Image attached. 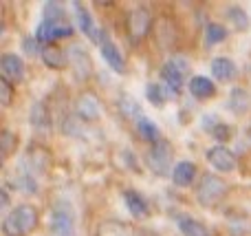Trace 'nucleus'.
<instances>
[{"label": "nucleus", "instance_id": "obj_10", "mask_svg": "<svg viewBox=\"0 0 251 236\" xmlns=\"http://www.w3.org/2000/svg\"><path fill=\"white\" fill-rule=\"evenodd\" d=\"M207 161L218 172H234L236 170V155L225 146H214L207 150Z\"/></svg>", "mask_w": 251, "mask_h": 236}, {"label": "nucleus", "instance_id": "obj_8", "mask_svg": "<svg viewBox=\"0 0 251 236\" xmlns=\"http://www.w3.org/2000/svg\"><path fill=\"white\" fill-rule=\"evenodd\" d=\"M75 110L84 122H97L101 117V102L93 91H84L75 102Z\"/></svg>", "mask_w": 251, "mask_h": 236}, {"label": "nucleus", "instance_id": "obj_18", "mask_svg": "<svg viewBox=\"0 0 251 236\" xmlns=\"http://www.w3.org/2000/svg\"><path fill=\"white\" fill-rule=\"evenodd\" d=\"M97 236H137V234H134L132 225L117 219H108L97 225Z\"/></svg>", "mask_w": 251, "mask_h": 236}, {"label": "nucleus", "instance_id": "obj_2", "mask_svg": "<svg viewBox=\"0 0 251 236\" xmlns=\"http://www.w3.org/2000/svg\"><path fill=\"white\" fill-rule=\"evenodd\" d=\"M227 190H229V185H227V181L223 179V177L207 172V175H203L201 181H199V188H196V201H199L203 208H214L225 199Z\"/></svg>", "mask_w": 251, "mask_h": 236}, {"label": "nucleus", "instance_id": "obj_1", "mask_svg": "<svg viewBox=\"0 0 251 236\" xmlns=\"http://www.w3.org/2000/svg\"><path fill=\"white\" fill-rule=\"evenodd\" d=\"M35 225H38V210L29 203H22L4 214L2 232L4 236H26L33 232Z\"/></svg>", "mask_w": 251, "mask_h": 236}, {"label": "nucleus", "instance_id": "obj_19", "mask_svg": "<svg viewBox=\"0 0 251 236\" xmlns=\"http://www.w3.org/2000/svg\"><path fill=\"white\" fill-rule=\"evenodd\" d=\"M190 93L196 97V100H209V97L216 95V84L209 78H203V75H194L190 79Z\"/></svg>", "mask_w": 251, "mask_h": 236}, {"label": "nucleus", "instance_id": "obj_14", "mask_svg": "<svg viewBox=\"0 0 251 236\" xmlns=\"http://www.w3.org/2000/svg\"><path fill=\"white\" fill-rule=\"evenodd\" d=\"M124 201H126L128 212L134 216V219H148V216H150V206H148L146 197H141L139 192H134V190H126Z\"/></svg>", "mask_w": 251, "mask_h": 236}, {"label": "nucleus", "instance_id": "obj_33", "mask_svg": "<svg viewBox=\"0 0 251 236\" xmlns=\"http://www.w3.org/2000/svg\"><path fill=\"white\" fill-rule=\"evenodd\" d=\"M0 194H2V210H7V208H9V192H7V190H2Z\"/></svg>", "mask_w": 251, "mask_h": 236}, {"label": "nucleus", "instance_id": "obj_5", "mask_svg": "<svg viewBox=\"0 0 251 236\" xmlns=\"http://www.w3.org/2000/svg\"><path fill=\"white\" fill-rule=\"evenodd\" d=\"M146 163L154 175L163 177L168 175L170 163H172V148H170L168 141H156V144L150 146V150L146 153Z\"/></svg>", "mask_w": 251, "mask_h": 236}, {"label": "nucleus", "instance_id": "obj_6", "mask_svg": "<svg viewBox=\"0 0 251 236\" xmlns=\"http://www.w3.org/2000/svg\"><path fill=\"white\" fill-rule=\"evenodd\" d=\"M73 31H75L73 25L66 20H42L38 26V31H35V38L49 47V44H53L55 40L71 38Z\"/></svg>", "mask_w": 251, "mask_h": 236}, {"label": "nucleus", "instance_id": "obj_25", "mask_svg": "<svg viewBox=\"0 0 251 236\" xmlns=\"http://www.w3.org/2000/svg\"><path fill=\"white\" fill-rule=\"evenodd\" d=\"M249 104H251V97L247 95V91H243V88H234V93H231L229 97V106L234 113H245V110H249Z\"/></svg>", "mask_w": 251, "mask_h": 236}, {"label": "nucleus", "instance_id": "obj_30", "mask_svg": "<svg viewBox=\"0 0 251 236\" xmlns=\"http://www.w3.org/2000/svg\"><path fill=\"white\" fill-rule=\"evenodd\" d=\"M22 49H25V53H29V55H40L42 57V42H40L35 35H31V38H25V42H22Z\"/></svg>", "mask_w": 251, "mask_h": 236}, {"label": "nucleus", "instance_id": "obj_32", "mask_svg": "<svg viewBox=\"0 0 251 236\" xmlns=\"http://www.w3.org/2000/svg\"><path fill=\"white\" fill-rule=\"evenodd\" d=\"M212 135L216 137V141H229L231 137V128L227 124H216V128L212 131Z\"/></svg>", "mask_w": 251, "mask_h": 236}, {"label": "nucleus", "instance_id": "obj_15", "mask_svg": "<svg viewBox=\"0 0 251 236\" xmlns=\"http://www.w3.org/2000/svg\"><path fill=\"white\" fill-rule=\"evenodd\" d=\"M196 179V166L192 161H178L172 168V181L178 188H190Z\"/></svg>", "mask_w": 251, "mask_h": 236}, {"label": "nucleus", "instance_id": "obj_20", "mask_svg": "<svg viewBox=\"0 0 251 236\" xmlns=\"http://www.w3.org/2000/svg\"><path fill=\"white\" fill-rule=\"evenodd\" d=\"M29 119H31V126L38 128V131H47V128L51 126V113H49V108L44 106V102H35V104L31 106Z\"/></svg>", "mask_w": 251, "mask_h": 236}, {"label": "nucleus", "instance_id": "obj_16", "mask_svg": "<svg viewBox=\"0 0 251 236\" xmlns=\"http://www.w3.org/2000/svg\"><path fill=\"white\" fill-rule=\"evenodd\" d=\"M238 69H236V62L229 57H214L212 60V75L218 82H231L236 78Z\"/></svg>", "mask_w": 251, "mask_h": 236}, {"label": "nucleus", "instance_id": "obj_11", "mask_svg": "<svg viewBox=\"0 0 251 236\" xmlns=\"http://www.w3.org/2000/svg\"><path fill=\"white\" fill-rule=\"evenodd\" d=\"M0 71H2L4 79H9L11 84H18L25 78V62L16 53H4L2 60H0Z\"/></svg>", "mask_w": 251, "mask_h": 236}, {"label": "nucleus", "instance_id": "obj_4", "mask_svg": "<svg viewBox=\"0 0 251 236\" xmlns=\"http://www.w3.org/2000/svg\"><path fill=\"white\" fill-rule=\"evenodd\" d=\"M152 29V13L146 7H134L126 16V31H128L130 42H141Z\"/></svg>", "mask_w": 251, "mask_h": 236}, {"label": "nucleus", "instance_id": "obj_27", "mask_svg": "<svg viewBox=\"0 0 251 236\" xmlns=\"http://www.w3.org/2000/svg\"><path fill=\"white\" fill-rule=\"evenodd\" d=\"M119 104H122V106H119V108H122V113L126 115V117H130V119H137V122H139V119H141V115H139V113H141V108H139L137 100H132V97H130V95H124L122 100H119Z\"/></svg>", "mask_w": 251, "mask_h": 236}, {"label": "nucleus", "instance_id": "obj_22", "mask_svg": "<svg viewBox=\"0 0 251 236\" xmlns=\"http://www.w3.org/2000/svg\"><path fill=\"white\" fill-rule=\"evenodd\" d=\"M225 40H227V29L223 25L209 22V25L205 26V44H207V47H216V44L225 42Z\"/></svg>", "mask_w": 251, "mask_h": 236}, {"label": "nucleus", "instance_id": "obj_17", "mask_svg": "<svg viewBox=\"0 0 251 236\" xmlns=\"http://www.w3.org/2000/svg\"><path fill=\"white\" fill-rule=\"evenodd\" d=\"M42 62L49 66V69L60 71L69 64V51H62V49L55 47V44H49V47H44V51H42Z\"/></svg>", "mask_w": 251, "mask_h": 236}, {"label": "nucleus", "instance_id": "obj_26", "mask_svg": "<svg viewBox=\"0 0 251 236\" xmlns=\"http://www.w3.org/2000/svg\"><path fill=\"white\" fill-rule=\"evenodd\" d=\"M146 97L150 104L154 106H163L168 102V95H165V88L159 86V84H148L146 86Z\"/></svg>", "mask_w": 251, "mask_h": 236}, {"label": "nucleus", "instance_id": "obj_21", "mask_svg": "<svg viewBox=\"0 0 251 236\" xmlns=\"http://www.w3.org/2000/svg\"><path fill=\"white\" fill-rule=\"evenodd\" d=\"M178 230H181L183 236H212V232L207 230V225L196 221V219H181Z\"/></svg>", "mask_w": 251, "mask_h": 236}, {"label": "nucleus", "instance_id": "obj_24", "mask_svg": "<svg viewBox=\"0 0 251 236\" xmlns=\"http://www.w3.org/2000/svg\"><path fill=\"white\" fill-rule=\"evenodd\" d=\"M227 18H229V22L234 25L236 31L249 29V18H247V11H245L243 7H229L227 9Z\"/></svg>", "mask_w": 251, "mask_h": 236}, {"label": "nucleus", "instance_id": "obj_29", "mask_svg": "<svg viewBox=\"0 0 251 236\" xmlns=\"http://www.w3.org/2000/svg\"><path fill=\"white\" fill-rule=\"evenodd\" d=\"M44 20H66L64 7L57 2H49L47 7H44Z\"/></svg>", "mask_w": 251, "mask_h": 236}, {"label": "nucleus", "instance_id": "obj_13", "mask_svg": "<svg viewBox=\"0 0 251 236\" xmlns=\"http://www.w3.org/2000/svg\"><path fill=\"white\" fill-rule=\"evenodd\" d=\"M73 9H75V13H77V22H79V29L84 31V33L88 35V38L93 40V42H97V44H101V31L95 26V22H93V18H91V13H88V9L84 7V4H79V2H75L73 4Z\"/></svg>", "mask_w": 251, "mask_h": 236}, {"label": "nucleus", "instance_id": "obj_31", "mask_svg": "<svg viewBox=\"0 0 251 236\" xmlns=\"http://www.w3.org/2000/svg\"><path fill=\"white\" fill-rule=\"evenodd\" d=\"M13 100V84L9 79H0V104L2 106H11Z\"/></svg>", "mask_w": 251, "mask_h": 236}, {"label": "nucleus", "instance_id": "obj_3", "mask_svg": "<svg viewBox=\"0 0 251 236\" xmlns=\"http://www.w3.org/2000/svg\"><path fill=\"white\" fill-rule=\"evenodd\" d=\"M75 228L77 221H75L73 206L66 201L55 203L51 210V232L55 236H75Z\"/></svg>", "mask_w": 251, "mask_h": 236}, {"label": "nucleus", "instance_id": "obj_9", "mask_svg": "<svg viewBox=\"0 0 251 236\" xmlns=\"http://www.w3.org/2000/svg\"><path fill=\"white\" fill-rule=\"evenodd\" d=\"M69 64H71V69H73L75 78H77L79 82L91 78V73H93L91 57H88V53L84 51L79 44H75V47L69 49Z\"/></svg>", "mask_w": 251, "mask_h": 236}, {"label": "nucleus", "instance_id": "obj_34", "mask_svg": "<svg viewBox=\"0 0 251 236\" xmlns=\"http://www.w3.org/2000/svg\"><path fill=\"white\" fill-rule=\"evenodd\" d=\"M247 137H249V141H251V126L247 128Z\"/></svg>", "mask_w": 251, "mask_h": 236}, {"label": "nucleus", "instance_id": "obj_35", "mask_svg": "<svg viewBox=\"0 0 251 236\" xmlns=\"http://www.w3.org/2000/svg\"><path fill=\"white\" fill-rule=\"evenodd\" d=\"M152 236H154V234H152Z\"/></svg>", "mask_w": 251, "mask_h": 236}, {"label": "nucleus", "instance_id": "obj_23", "mask_svg": "<svg viewBox=\"0 0 251 236\" xmlns=\"http://www.w3.org/2000/svg\"><path fill=\"white\" fill-rule=\"evenodd\" d=\"M137 132H139V135H141L146 141H152V144L161 141L159 128H156V124L152 122V119H148V117H141V119L137 122Z\"/></svg>", "mask_w": 251, "mask_h": 236}, {"label": "nucleus", "instance_id": "obj_7", "mask_svg": "<svg viewBox=\"0 0 251 236\" xmlns=\"http://www.w3.org/2000/svg\"><path fill=\"white\" fill-rule=\"evenodd\" d=\"M185 73H187V62L181 60V57H172L163 64L161 69V78H163L165 86L170 88L172 93H178L185 82Z\"/></svg>", "mask_w": 251, "mask_h": 236}, {"label": "nucleus", "instance_id": "obj_28", "mask_svg": "<svg viewBox=\"0 0 251 236\" xmlns=\"http://www.w3.org/2000/svg\"><path fill=\"white\" fill-rule=\"evenodd\" d=\"M16 148H18V135L11 131H2V135H0V150H2V157L7 159Z\"/></svg>", "mask_w": 251, "mask_h": 236}, {"label": "nucleus", "instance_id": "obj_12", "mask_svg": "<svg viewBox=\"0 0 251 236\" xmlns=\"http://www.w3.org/2000/svg\"><path fill=\"white\" fill-rule=\"evenodd\" d=\"M100 49H101V57L106 60V64H108L115 73H124V71H126V62H124L122 51L117 49V44H115L110 38H104V40H101V44H100Z\"/></svg>", "mask_w": 251, "mask_h": 236}]
</instances>
